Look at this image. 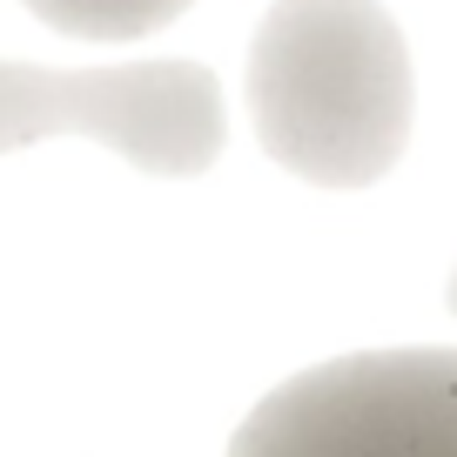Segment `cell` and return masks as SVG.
Here are the masks:
<instances>
[{
    "label": "cell",
    "instance_id": "cell-3",
    "mask_svg": "<svg viewBox=\"0 0 457 457\" xmlns=\"http://www.w3.org/2000/svg\"><path fill=\"white\" fill-rule=\"evenodd\" d=\"M228 457H457V357L370 350L316 363L243 417Z\"/></svg>",
    "mask_w": 457,
    "mask_h": 457
},
{
    "label": "cell",
    "instance_id": "cell-1",
    "mask_svg": "<svg viewBox=\"0 0 457 457\" xmlns=\"http://www.w3.org/2000/svg\"><path fill=\"white\" fill-rule=\"evenodd\" d=\"M270 162L316 188H370L411 142V47L377 0H276L249 47Z\"/></svg>",
    "mask_w": 457,
    "mask_h": 457
},
{
    "label": "cell",
    "instance_id": "cell-4",
    "mask_svg": "<svg viewBox=\"0 0 457 457\" xmlns=\"http://www.w3.org/2000/svg\"><path fill=\"white\" fill-rule=\"evenodd\" d=\"M21 7L81 41H142V34L169 28L188 0H21Z\"/></svg>",
    "mask_w": 457,
    "mask_h": 457
},
{
    "label": "cell",
    "instance_id": "cell-2",
    "mask_svg": "<svg viewBox=\"0 0 457 457\" xmlns=\"http://www.w3.org/2000/svg\"><path fill=\"white\" fill-rule=\"evenodd\" d=\"M47 135L101 142L142 175L188 182L228 142L222 81L195 61H121V68L0 61V155Z\"/></svg>",
    "mask_w": 457,
    "mask_h": 457
}]
</instances>
